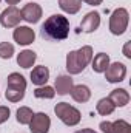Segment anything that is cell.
Segmentation results:
<instances>
[{
	"instance_id": "cell-5",
	"label": "cell",
	"mask_w": 131,
	"mask_h": 133,
	"mask_svg": "<svg viewBox=\"0 0 131 133\" xmlns=\"http://www.w3.org/2000/svg\"><path fill=\"white\" fill-rule=\"evenodd\" d=\"M128 20H130V14H128V11L125 8L114 9L111 17H110V31L114 36H122L127 31Z\"/></svg>"
},
{
	"instance_id": "cell-15",
	"label": "cell",
	"mask_w": 131,
	"mask_h": 133,
	"mask_svg": "<svg viewBox=\"0 0 131 133\" xmlns=\"http://www.w3.org/2000/svg\"><path fill=\"white\" fill-rule=\"evenodd\" d=\"M110 101H111L116 107H123V105H127V104L130 102V95H128V91L123 90V88H116V90L111 91Z\"/></svg>"
},
{
	"instance_id": "cell-25",
	"label": "cell",
	"mask_w": 131,
	"mask_h": 133,
	"mask_svg": "<svg viewBox=\"0 0 131 133\" xmlns=\"http://www.w3.org/2000/svg\"><path fill=\"white\" fill-rule=\"evenodd\" d=\"M100 130L103 133H114V130H113V122H108V121L100 122Z\"/></svg>"
},
{
	"instance_id": "cell-18",
	"label": "cell",
	"mask_w": 131,
	"mask_h": 133,
	"mask_svg": "<svg viewBox=\"0 0 131 133\" xmlns=\"http://www.w3.org/2000/svg\"><path fill=\"white\" fill-rule=\"evenodd\" d=\"M59 6L62 11H65L68 14H76L80 11L82 2L80 0H59Z\"/></svg>"
},
{
	"instance_id": "cell-16",
	"label": "cell",
	"mask_w": 131,
	"mask_h": 133,
	"mask_svg": "<svg viewBox=\"0 0 131 133\" xmlns=\"http://www.w3.org/2000/svg\"><path fill=\"white\" fill-rule=\"evenodd\" d=\"M35 59H37V56H35L34 51L25 50V51H22V53L17 56V64L22 66V68H31L33 64L35 62Z\"/></svg>"
},
{
	"instance_id": "cell-23",
	"label": "cell",
	"mask_w": 131,
	"mask_h": 133,
	"mask_svg": "<svg viewBox=\"0 0 131 133\" xmlns=\"http://www.w3.org/2000/svg\"><path fill=\"white\" fill-rule=\"evenodd\" d=\"M14 54V45L8 43V42H2L0 43V57L2 59H11Z\"/></svg>"
},
{
	"instance_id": "cell-9",
	"label": "cell",
	"mask_w": 131,
	"mask_h": 133,
	"mask_svg": "<svg viewBox=\"0 0 131 133\" xmlns=\"http://www.w3.org/2000/svg\"><path fill=\"white\" fill-rule=\"evenodd\" d=\"M20 12H22V19L26 20L28 23H37L42 17V8H40V5H37L34 2L26 3Z\"/></svg>"
},
{
	"instance_id": "cell-12",
	"label": "cell",
	"mask_w": 131,
	"mask_h": 133,
	"mask_svg": "<svg viewBox=\"0 0 131 133\" xmlns=\"http://www.w3.org/2000/svg\"><path fill=\"white\" fill-rule=\"evenodd\" d=\"M48 79H49V70L45 65L35 66L31 71V82H33L34 85L42 87V85H45L48 82Z\"/></svg>"
},
{
	"instance_id": "cell-1",
	"label": "cell",
	"mask_w": 131,
	"mask_h": 133,
	"mask_svg": "<svg viewBox=\"0 0 131 133\" xmlns=\"http://www.w3.org/2000/svg\"><path fill=\"white\" fill-rule=\"evenodd\" d=\"M42 36L48 40H65L69 36V20L62 14H54L42 25Z\"/></svg>"
},
{
	"instance_id": "cell-22",
	"label": "cell",
	"mask_w": 131,
	"mask_h": 133,
	"mask_svg": "<svg viewBox=\"0 0 131 133\" xmlns=\"http://www.w3.org/2000/svg\"><path fill=\"white\" fill-rule=\"evenodd\" d=\"M113 130L114 133H131V125L123 119H117L113 122Z\"/></svg>"
},
{
	"instance_id": "cell-8",
	"label": "cell",
	"mask_w": 131,
	"mask_h": 133,
	"mask_svg": "<svg viewBox=\"0 0 131 133\" xmlns=\"http://www.w3.org/2000/svg\"><path fill=\"white\" fill-rule=\"evenodd\" d=\"M105 76H106V81L111 84L122 82L127 76V66L122 62H114V64L108 65V68L105 70Z\"/></svg>"
},
{
	"instance_id": "cell-21",
	"label": "cell",
	"mask_w": 131,
	"mask_h": 133,
	"mask_svg": "<svg viewBox=\"0 0 131 133\" xmlns=\"http://www.w3.org/2000/svg\"><path fill=\"white\" fill-rule=\"evenodd\" d=\"M54 95H56L54 88L53 87H48V85H42V87H39V88L34 90V96L39 98V99H43V98L45 99H53Z\"/></svg>"
},
{
	"instance_id": "cell-24",
	"label": "cell",
	"mask_w": 131,
	"mask_h": 133,
	"mask_svg": "<svg viewBox=\"0 0 131 133\" xmlns=\"http://www.w3.org/2000/svg\"><path fill=\"white\" fill-rule=\"evenodd\" d=\"M9 115H11L9 108H8V107H5V105H0V124L6 122V121L9 119Z\"/></svg>"
},
{
	"instance_id": "cell-28",
	"label": "cell",
	"mask_w": 131,
	"mask_h": 133,
	"mask_svg": "<svg viewBox=\"0 0 131 133\" xmlns=\"http://www.w3.org/2000/svg\"><path fill=\"white\" fill-rule=\"evenodd\" d=\"M76 133H97V132H94L91 129H82V130H79V132H76Z\"/></svg>"
},
{
	"instance_id": "cell-10",
	"label": "cell",
	"mask_w": 131,
	"mask_h": 133,
	"mask_svg": "<svg viewBox=\"0 0 131 133\" xmlns=\"http://www.w3.org/2000/svg\"><path fill=\"white\" fill-rule=\"evenodd\" d=\"M12 37L19 45H30L34 42L35 34H34V30H31L30 26H17L14 30Z\"/></svg>"
},
{
	"instance_id": "cell-2",
	"label": "cell",
	"mask_w": 131,
	"mask_h": 133,
	"mask_svg": "<svg viewBox=\"0 0 131 133\" xmlns=\"http://www.w3.org/2000/svg\"><path fill=\"white\" fill-rule=\"evenodd\" d=\"M93 59V48L90 45L82 46L80 50L69 51L66 54V70L69 74H79L85 70Z\"/></svg>"
},
{
	"instance_id": "cell-3",
	"label": "cell",
	"mask_w": 131,
	"mask_h": 133,
	"mask_svg": "<svg viewBox=\"0 0 131 133\" xmlns=\"http://www.w3.org/2000/svg\"><path fill=\"white\" fill-rule=\"evenodd\" d=\"M26 90V81L20 73H11L6 79V99L9 102H19L23 99Z\"/></svg>"
},
{
	"instance_id": "cell-11",
	"label": "cell",
	"mask_w": 131,
	"mask_h": 133,
	"mask_svg": "<svg viewBox=\"0 0 131 133\" xmlns=\"http://www.w3.org/2000/svg\"><path fill=\"white\" fill-rule=\"evenodd\" d=\"M99 25H100V14H99L97 11H91V12H88L82 19L80 28L85 33H93V31H96L99 28Z\"/></svg>"
},
{
	"instance_id": "cell-26",
	"label": "cell",
	"mask_w": 131,
	"mask_h": 133,
	"mask_svg": "<svg viewBox=\"0 0 131 133\" xmlns=\"http://www.w3.org/2000/svg\"><path fill=\"white\" fill-rule=\"evenodd\" d=\"M123 56L131 59V42H127L125 46H123Z\"/></svg>"
},
{
	"instance_id": "cell-30",
	"label": "cell",
	"mask_w": 131,
	"mask_h": 133,
	"mask_svg": "<svg viewBox=\"0 0 131 133\" xmlns=\"http://www.w3.org/2000/svg\"><path fill=\"white\" fill-rule=\"evenodd\" d=\"M0 2H2V0H0Z\"/></svg>"
},
{
	"instance_id": "cell-20",
	"label": "cell",
	"mask_w": 131,
	"mask_h": 133,
	"mask_svg": "<svg viewBox=\"0 0 131 133\" xmlns=\"http://www.w3.org/2000/svg\"><path fill=\"white\" fill-rule=\"evenodd\" d=\"M33 116H34V113L30 107H20L17 110V122L19 124H23V125L30 124L31 119H33Z\"/></svg>"
},
{
	"instance_id": "cell-17",
	"label": "cell",
	"mask_w": 131,
	"mask_h": 133,
	"mask_svg": "<svg viewBox=\"0 0 131 133\" xmlns=\"http://www.w3.org/2000/svg\"><path fill=\"white\" fill-rule=\"evenodd\" d=\"M91 61H93V70L96 73H103L110 65V56L105 54V53H99L97 56L94 59H91Z\"/></svg>"
},
{
	"instance_id": "cell-19",
	"label": "cell",
	"mask_w": 131,
	"mask_h": 133,
	"mask_svg": "<svg viewBox=\"0 0 131 133\" xmlns=\"http://www.w3.org/2000/svg\"><path fill=\"white\" fill-rule=\"evenodd\" d=\"M97 113L99 115H102V116H108V115H111L113 111H114V108H116V105L110 101V98H103V99H100L97 102Z\"/></svg>"
},
{
	"instance_id": "cell-6",
	"label": "cell",
	"mask_w": 131,
	"mask_h": 133,
	"mask_svg": "<svg viewBox=\"0 0 131 133\" xmlns=\"http://www.w3.org/2000/svg\"><path fill=\"white\" fill-rule=\"evenodd\" d=\"M20 20H22V12L16 6H9L0 14V23L5 28H14L20 23Z\"/></svg>"
},
{
	"instance_id": "cell-14",
	"label": "cell",
	"mask_w": 131,
	"mask_h": 133,
	"mask_svg": "<svg viewBox=\"0 0 131 133\" xmlns=\"http://www.w3.org/2000/svg\"><path fill=\"white\" fill-rule=\"evenodd\" d=\"M69 95L76 102H80V104L90 101V98H91V91H90V88L86 85H76V87H72Z\"/></svg>"
},
{
	"instance_id": "cell-4",
	"label": "cell",
	"mask_w": 131,
	"mask_h": 133,
	"mask_svg": "<svg viewBox=\"0 0 131 133\" xmlns=\"http://www.w3.org/2000/svg\"><path fill=\"white\" fill-rule=\"evenodd\" d=\"M54 113H56V116L65 124V125H69V127H72V125H77L79 122H80V111L76 108V107H72V105H69V104H66V102H59V104H56V107H54Z\"/></svg>"
},
{
	"instance_id": "cell-13",
	"label": "cell",
	"mask_w": 131,
	"mask_h": 133,
	"mask_svg": "<svg viewBox=\"0 0 131 133\" xmlns=\"http://www.w3.org/2000/svg\"><path fill=\"white\" fill-rule=\"evenodd\" d=\"M72 87H74V85H72V79H71L69 76L62 74V76H59V77L56 79L54 91H56L57 95H60V96H65V95H68V93L71 91Z\"/></svg>"
},
{
	"instance_id": "cell-27",
	"label": "cell",
	"mask_w": 131,
	"mask_h": 133,
	"mask_svg": "<svg viewBox=\"0 0 131 133\" xmlns=\"http://www.w3.org/2000/svg\"><path fill=\"white\" fill-rule=\"evenodd\" d=\"M80 2H85V3H88V5H91V6H97V5H100L103 0H80Z\"/></svg>"
},
{
	"instance_id": "cell-7",
	"label": "cell",
	"mask_w": 131,
	"mask_h": 133,
	"mask_svg": "<svg viewBox=\"0 0 131 133\" xmlns=\"http://www.w3.org/2000/svg\"><path fill=\"white\" fill-rule=\"evenodd\" d=\"M51 127V119L46 113H35L30 122V130L31 133H48Z\"/></svg>"
},
{
	"instance_id": "cell-29",
	"label": "cell",
	"mask_w": 131,
	"mask_h": 133,
	"mask_svg": "<svg viewBox=\"0 0 131 133\" xmlns=\"http://www.w3.org/2000/svg\"><path fill=\"white\" fill-rule=\"evenodd\" d=\"M5 2H6L8 5H11V6H14V5H16V3H19L20 0H5Z\"/></svg>"
}]
</instances>
